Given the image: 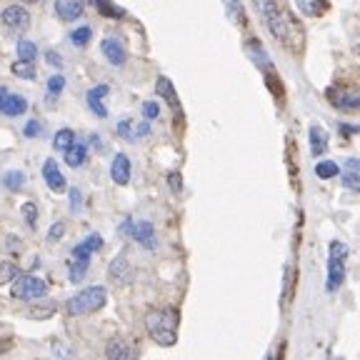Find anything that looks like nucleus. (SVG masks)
<instances>
[{
    "label": "nucleus",
    "instance_id": "f257e3e1",
    "mask_svg": "<svg viewBox=\"0 0 360 360\" xmlns=\"http://www.w3.org/2000/svg\"><path fill=\"white\" fill-rule=\"evenodd\" d=\"M253 3H255V11L265 20V28L270 30V35L278 43H283L292 53L303 51L305 33L300 28V22L295 20V15L288 11L285 0H253Z\"/></svg>",
    "mask_w": 360,
    "mask_h": 360
},
{
    "label": "nucleus",
    "instance_id": "f03ea898",
    "mask_svg": "<svg viewBox=\"0 0 360 360\" xmlns=\"http://www.w3.org/2000/svg\"><path fill=\"white\" fill-rule=\"evenodd\" d=\"M180 315L175 308H160L148 313L146 326L148 333L153 335V340L160 345H175V330H178Z\"/></svg>",
    "mask_w": 360,
    "mask_h": 360
},
{
    "label": "nucleus",
    "instance_id": "7ed1b4c3",
    "mask_svg": "<svg viewBox=\"0 0 360 360\" xmlns=\"http://www.w3.org/2000/svg\"><path fill=\"white\" fill-rule=\"evenodd\" d=\"M108 300V292L105 288L101 285H90V288H83L80 292H75L73 298L65 303V310L68 315H73V318H80V315H90L101 310Z\"/></svg>",
    "mask_w": 360,
    "mask_h": 360
},
{
    "label": "nucleus",
    "instance_id": "20e7f679",
    "mask_svg": "<svg viewBox=\"0 0 360 360\" xmlns=\"http://www.w3.org/2000/svg\"><path fill=\"white\" fill-rule=\"evenodd\" d=\"M48 295V283L35 276H20L13 283V298L18 300H43Z\"/></svg>",
    "mask_w": 360,
    "mask_h": 360
},
{
    "label": "nucleus",
    "instance_id": "39448f33",
    "mask_svg": "<svg viewBox=\"0 0 360 360\" xmlns=\"http://www.w3.org/2000/svg\"><path fill=\"white\" fill-rule=\"evenodd\" d=\"M0 20L6 22L11 30H25L30 25V13L25 11V8H20V6H11V8H6V11H3Z\"/></svg>",
    "mask_w": 360,
    "mask_h": 360
},
{
    "label": "nucleus",
    "instance_id": "423d86ee",
    "mask_svg": "<svg viewBox=\"0 0 360 360\" xmlns=\"http://www.w3.org/2000/svg\"><path fill=\"white\" fill-rule=\"evenodd\" d=\"M43 178L45 183H48V188H51L53 193H63L68 188L65 183V175L60 173V168H58V163L53 160V158H48L43 165Z\"/></svg>",
    "mask_w": 360,
    "mask_h": 360
},
{
    "label": "nucleus",
    "instance_id": "0eeeda50",
    "mask_svg": "<svg viewBox=\"0 0 360 360\" xmlns=\"http://www.w3.org/2000/svg\"><path fill=\"white\" fill-rule=\"evenodd\" d=\"M85 0H56V13L63 22H73L83 15Z\"/></svg>",
    "mask_w": 360,
    "mask_h": 360
},
{
    "label": "nucleus",
    "instance_id": "6e6552de",
    "mask_svg": "<svg viewBox=\"0 0 360 360\" xmlns=\"http://www.w3.org/2000/svg\"><path fill=\"white\" fill-rule=\"evenodd\" d=\"M101 51H103V56L108 58V63L110 65H115V68H120V65H125V48H123V43H120L118 38H105L101 43Z\"/></svg>",
    "mask_w": 360,
    "mask_h": 360
},
{
    "label": "nucleus",
    "instance_id": "1a4fd4ad",
    "mask_svg": "<svg viewBox=\"0 0 360 360\" xmlns=\"http://www.w3.org/2000/svg\"><path fill=\"white\" fill-rule=\"evenodd\" d=\"M108 360H138V350L133 348L130 343L120 340V338H112L105 348Z\"/></svg>",
    "mask_w": 360,
    "mask_h": 360
},
{
    "label": "nucleus",
    "instance_id": "9d476101",
    "mask_svg": "<svg viewBox=\"0 0 360 360\" xmlns=\"http://www.w3.org/2000/svg\"><path fill=\"white\" fill-rule=\"evenodd\" d=\"M103 248V238L101 236H88L80 245L73 248V258L70 260H78V263H90V255L96 253V250H101Z\"/></svg>",
    "mask_w": 360,
    "mask_h": 360
},
{
    "label": "nucleus",
    "instance_id": "9b49d317",
    "mask_svg": "<svg viewBox=\"0 0 360 360\" xmlns=\"http://www.w3.org/2000/svg\"><path fill=\"white\" fill-rule=\"evenodd\" d=\"M110 178L112 183H118V186H128V180H130V160L128 155H115L112 158V165H110Z\"/></svg>",
    "mask_w": 360,
    "mask_h": 360
},
{
    "label": "nucleus",
    "instance_id": "f8f14e48",
    "mask_svg": "<svg viewBox=\"0 0 360 360\" xmlns=\"http://www.w3.org/2000/svg\"><path fill=\"white\" fill-rule=\"evenodd\" d=\"M130 236L141 243V245L155 248V228H153V223H148V220L133 223V228H130Z\"/></svg>",
    "mask_w": 360,
    "mask_h": 360
},
{
    "label": "nucleus",
    "instance_id": "ddd939ff",
    "mask_svg": "<svg viewBox=\"0 0 360 360\" xmlns=\"http://www.w3.org/2000/svg\"><path fill=\"white\" fill-rule=\"evenodd\" d=\"M328 96H330L333 105L340 108V110H355V108L360 105V96L358 93H353V90H340V93L328 90Z\"/></svg>",
    "mask_w": 360,
    "mask_h": 360
},
{
    "label": "nucleus",
    "instance_id": "4468645a",
    "mask_svg": "<svg viewBox=\"0 0 360 360\" xmlns=\"http://www.w3.org/2000/svg\"><path fill=\"white\" fill-rule=\"evenodd\" d=\"M345 281V258H333L328 260V290H335L340 283Z\"/></svg>",
    "mask_w": 360,
    "mask_h": 360
},
{
    "label": "nucleus",
    "instance_id": "2eb2a0df",
    "mask_svg": "<svg viewBox=\"0 0 360 360\" xmlns=\"http://www.w3.org/2000/svg\"><path fill=\"white\" fill-rule=\"evenodd\" d=\"M358 168H360L358 158H348V160H345V170L340 173V180H343V186L348 188V191H358V188H360Z\"/></svg>",
    "mask_w": 360,
    "mask_h": 360
},
{
    "label": "nucleus",
    "instance_id": "dca6fc26",
    "mask_svg": "<svg viewBox=\"0 0 360 360\" xmlns=\"http://www.w3.org/2000/svg\"><path fill=\"white\" fill-rule=\"evenodd\" d=\"M310 153L315 158H321L328 153V130L321 128V125H313L310 128Z\"/></svg>",
    "mask_w": 360,
    "mask_h": 360
},
{
    "label": "nucleus",
    "instance_id": "f3484780",
    "mask_svg": "<svg viewBox=\"0 0 360 360\" xmlns=\"http://www.w3.org/2000/svg\"><path fill=\"white\" fill-rule=\"evenodd\" d=\"M245 53H248V56H250V58H253V63H255V65H258V68H263V70H268V73H270V70H273V65H270L268 53L263 51V45H260L258 40H253V38L245 40Z\"/></svg>",
    "mask_w": 360,
    "mask_h": 360
},
{
    "label": "nucleus",
    "instance_id": "a211bd4d",
    "mask_svg": "<svg viewBox=\"0 0 360 360\" xmlns=\"http://www.w3.org/2000/svg\"><path fill=\"white\" fill-rule=\"evenodd\" d=\"M25 110H28V101L22 96H15V93H11V96L6 98V103H3V108H0V112L8 115V118H18V115H22Z\"/></svg>",
    "mask_w": 360,
    "mask_h": 360
},
{
    "label": "nucleus",
    "instance_id": "6ab92c4d",
    "mask_svg": "<svg viewBox=\"0 0 360 360\" xmlns=\"http://www.w3.org/2000/svg\"><path fill=\"white\" fill-rule=\"evenodd\" d=\"M155 90H158V96L163 98L165 103H168L173 110H178L180 108V103H178V93H175V88H173V83H170L165 75H160L158 78V83H155Z\"/></svg>",
    "mask_w": 360,
    "mask_h": 360
},
{
    "label": "nucleus",
    "instance_id": "aec40b11",
    "mask_svg": "<svg viewBox=\"0 0 360 360\" xmlns=\"http://www.w3.org/2000/svg\"><path fill=\"white\" fill-rule=\"evenodd\" d=\"M85 160H88V146L75 141L73 146L65 150V163L70 165V168H80Z\"/></svg>",
    "mask_w": 360,
    "mask_h": 360
},
{
    "label": "nucleus",
    "instance_id": "412c9836",
    "mask_svg": "<svg viewBox=\"0 0 360 360\" xmlns=\"http://www.w3.org/2000/svg\"><path fill=\"white\" fill-rule=\"evenodd\" d=\"M328 6H330L328 0H298L300 13H303V15H308V18H321V15H326Z\"/></svg>",
    "mask_w": 360,
    "mask_h": 360
},
{
    "label": "nucleus",
    "instance_id": "4be33fe9",
    "mask_svg": "<svg viewBox=\"0 0 360 360\" xmlns=\"http://www.w3.org/2000/svg\"><path fill=\"white\" fill-rule=\"evenodd\" d=\"M130 265H128V258L125 255H118V258H112V263H110V268H108V276L112 278V281H128L130 278Z\"/></svg>",
    "mask_w": 360,
    "mask_h": 360
},
{
    "label": "nucleus",
    "instance_id": "5701e85b",
    "mask_svg": "<svg viewBox=\"0 0 360 360\" xmlns=\"http://www.w3.org/2000/svg\"><path fill=\"white\" fill-rule=\"evenodd\" d=\"M73 143H75V133L70 128L58 130L56 138H53V148H56V150H63V153H65L68 148L73 146Z\"/></svg>",
    "mask_w": 360,
    "mask_h": 360
},
{
    "label": "nucleus",
    "instance_id": "b1692460",
    "mask_svg": "<svg viewBox=\"0 0 360 360\" xmlns=\"http://www.w3.org/2000/svg\"><path fill=\"white\" fill-rule=\"evenodd\" d=\"M25 173L22 170H8L6 175H3V186L8 188V191H20L22 186H25Z\"/></svg>",
    "mask_w": 360,
    "mask_h": 360
},
{
    "label": "nucleus",
    "instance_id": "393cba45",
    "mask_svg": "<svg viewBox=\"0 0 360 360\" xmlns=\"http://www.w3.org/2000/svg\"><path fill=\"white\" fill-rule=\"evenodd\" d=\"M18 58H20V63H33L38 58V48H35L33 40H20L18 43Z\"/></svg>",
    "mask_w": 360,
    "mask_h": 360
},
{
    "label": "nucleus",
    "instance_id": "a878e982",
    "mask_svg": "<svg viewBox=\"0 0 360 360\" xmlns=\"http://www.w3.org/2000/svg\"><path fill=\"white\" fill-rule=\"evenodd\" d=\"M315 175L323 180H330V178H335V175H340V168H338V163H333V160H321V163L315 165Z\"/></svg>",
    "mask_w": 360,
    "mask_h": 360
},
{
    "label": "nucleus",
    "instance_id": "bb28decb",
    "mask_svg": "<svg viewBox=\"0 0 360 360\" xmlns=\"http://www.w3.org/2000/svg\"><path fill=\"white\" fill-rule=\"evenodd\" d=\"M90 38H93V30H90L88 25H80V28H75L73 33H70V43H73L75 48H85V45L90 43Z\"/></svg>",
    "mask_w": 360,
    "mask_h": 360
},
{
    "label": "nucleus",
    "instance_id": "cd10ccee",
    "mask_svg": "<svg viewBox=\"0 0 360 360\" xmlns=\"http://www.w3.org/2000/svg\"><path fill=\"white\" fill-rule=\"evenodd\" d=\"M18 276H20L18 265L8 263V260H3V263H0V285H6V283H13Z\"/></svg>",
    "mask_w": 360,
    "mask_h": 360
},
{
    "label": "nucleus",
    "instance_id": "c85d7f7f",
    "mask_svg": "<svg viewBox=\"0 0 360 360\" xmlns=\"http://www.w3.org/2000/svg\"><path fill=\"white\" fill-rule=\"evenodd\" d=\"M63 88H65V78L63 75H51V80H48V101H56L63 93Z\"/></svg>",
    "mask_w": 360,
    "mask_h": 360
},
{
    "label": "nucleus",
    "instance_id": "c756f323",
    "mask_svg": "<svg viewBox=\"0 0 360 360\" xmlns=\"http://www.w3.org/2000/svg\"><path fill=\"white\" fill-rule=\"evenodd\" d=\"M13 75H18V78H25V80H33L35 78V68L33 63H13Z\"/></svg>",
    "mask_w": 360,
    "mask_h": 360
},
{
    "label": "nucleus",
    "instance_id": "7c9ffc66",
    "mask_svg": "<svg viewBox=\"0 0 360 360\" xmlns=\"http://www.w3.org/2000/svg\"><path fill=\"white\" fill-rule=\"evenodd\" d=\"M292 281H295V270H292V265H288L285 268V288H283V305H290V298H292Z\"/></svg>",
    "mask_w": 360,
    "mask_h": 360
},
{
    "label": "nucleus",
    "instance_id": "2f4dec72",
    "mask_svg": "<svg viewBox=\"0 0 360 360\" xmlns=\"http://www.w3.org/2000/svg\"><path fill=\"white\" fill-rule=\"evenodd\" d=\"M96 3V8L103 13V15H110V18H123V11L120 8H115L110 3V0H93Z\"/></svg>",
    "mask_w": 360,
    "mask_h": 360
},
{
    "label": "nucleus",
    "instance_id": "473e14b6",
    "mask_svg": "<svg viewBox=\"0 0 360 360\" xmlns=\"http://www.w3.org/2000/svg\"><path fill=\"white\" fill-rule=\"evenodd\" d=\"M20 213L25 215V223L30 225V228H35V220H38V208H35V202H25L20 208Z\"/></svg>",
    "mask_w": 360,
    "mask_h": 360
},
{
    "label": "nucleus",
    "instance_id": "72a5a7b5",
    "mask_svg": "<svg viewBox=\"0 0 360 360\" xmlns=\"http://www.w3.org/2000/svg\"><path fill=\"white\" fill-rule=\"evenodd\" d=\"M85 270H88V263H78V260H70V281L78 283L80 278H85Z\"/></svg>",
    "mask_w": 360,
    "mask_h": 360
},
{
    "label": "nucleus",
    "instance_id": "f704fd0d",
    "mask_svg": "<svg viewBox=\"0 0 360 360\" xmlns=\"http://www.w3.org/2000/svg\"><path fill=\"white\" fill-rule=\"evenodd\" d=\"M28 313H30V318H51V315L56 313V305L53 303L40 305V308H30Z\"/></svg>",
    "mask_w": 360,
    "mask_h": 360
},
{
    "label": "nucleus",
    "instance_id": "c9c22d12",
    "mask_svg": "<svg viewBox=\"0 0 360 360\" xmlns=\"http://www.w3.org/2000/svg\"><path fill=\"white\" fill-rule=\"evenodd\" d=\"M68 195H70V210H73V213H78V210L83 208V193H80L78 188H70V191H68Z\"/></svg>",
    "mask_w": 360,
    "mask_h": 360
},
{
    "label": "nucleus",
    "instance_id": "e433bc0d",
    "mask_svg": "<svg viewBox=\"0 0 360 360\" xmlns=\"http://www.w3.org/2000/svg\"><path fill=\"white\" fill-rule=\"evenodd\" d=\"M143 115H146V120H155L158 115H160V105L153 103V101L143 103Z\"/></svg>",
    "mask_w": 360,
    "mask_h": 360
},
{
    "label": "nucleus",
    "instance_id": "4c0bfd02",
    "mask_svg": "<svg viewBox=\"0 0 360 360\" xmlns=\"http://www.w3.org/2000/svg\"><path fill=\"white\" fill-rule=\"evenodd\" d=\"M25 138H38L40 133H43V125H40V120H28V125H25Z\"/></svg>",
    "mask_w": 360,
    "mask_h": 360
},
{
    "label": "nucleus",
    "instance_id": "58836bf2",
    "mask_svg": "<svg viewBox=\"0 0 360 360\" xmlns=\"http://www.w3.org/2000/svg\"><path fill=\"white\" fill-rule=\"evenodd\" d=\"M108 85H96V88L88 90V101H103V98L108 96Z\"/></svg>",
    "mask_w": 360,
    "mask_h": 360
},
{
    "label": "nucleus",
    "instance_id": "ea45409f",
    "mask_svg": "<svg viewBox=\"0 0 360 360\" xmlns=\"http://www.w3.org/2000/svg\"><path fill=\"white\" fill-rule=\"evenodd\" d=\"M225 6H228V11H231L233 18H238V20H240V25L245 22V15H243V8L238 6V0H225Z\"/></svg>",
    "mask_w": 360,
    "mask_h": 360
},
{
    "label": "nucleus",
    "instance_id": "a19ab883",
    "mask_svg": "<svg viewBox=\"0 0 360 360\" xmlns=\"http://www.w3.org/2000/svg\"><path fill=\"white\" fill-rule=\"evenodd\" d=\"M63 233H65V225H63V223H53L51 231H48V240L56 243L58 238H63Z\"/></svg>",
    "mask_w": 360,
    "mask_h": 360
},
{
    "label": "nucleus",
    "instance_id": "79ce46f5",
    "mask_svg": "<svg viewBox=\"0 0 360 360\" xmlns=\"http://www.w3.org/2000/svg\"><path fill=\"white\" fill-rule=\"evenodd\" d=\"M133 123H130V120H120L118 123V135H123L125 141H133Z\"/></svg>",
    "mask_w": 360,
    "mask_h": 360
},
{
    "label": "nucleus",
    "instance_id": "37998d69",
    "mask_svg": "<svg viewBox=\"0 0 360 360\" xmlns=\"http://www.w3.org/2000/svg\"><path fill=\"white\" fill-rule=\"evenodd\" d=\"M88 105H90V110L96 112L98 118H105L108 115V108L103 105V101H88Z\"/></svg>",
    "mask_w": 360,
    "mask_h": 360
},
{
    "label": "nucleus",
    "instance_id": "c03bdc74",
    "mask_svg": "<svg viewBox=\"0 0 360 360\" xmlns=\"http://www.w3.org/2000/svg\"><path fill=\"white\" fill-rule=\"evenodd\" d=\"M45 60H48V65H53V68H63V56H60V53H56V51L45 53Z\"/></svg>",
    "mask_w": 360,
    "mask_h": 360
},
{
    "label": "nucleus",
    "instance_id": "a18cd8bd",
    "mask_svg": "<svg viewBox=\"0 0 360 360\" xmlns=\"http://www.w3.org/2000/svg\"><path fill=\"white\" fill-rule=\"evenodd\" d=\"M138 135H141V138H146V135H150V125H148V120H143V123L135 125L133 141H135V138H138Z\"/></svg>",
    "mask_w": 360,
    "mask_h": 360
},
{
    "label": "nucleus",
    "instance_id": "49530a36",
    "mask_svg": "<svg viewBox=\"0 0 360 360\" xmlns=\"http://www.w3.org/2000/svg\"><path fill=\"white\" fill-rule=\"evenodd\" d=\"M170 191H173V193H180V191H183V180H180V175L178 173H170Z\"/></svg>",
    "mask_w": 360,
    "mask_h": 360
},
{
    "label": "nucleus",
    "instance_id": "de8ad7c7",
    "mask_svg": "<svg viewBox=\"0 0 360 360\" xmlns=\"http://www.w3.org/2000/svg\"><path fill=\"white\" fill-rule=\"evenodd\" d=\"M8 96H11V90H8L6 85H0V108H3V103H6Z\"/></svg>",
    "mask_w": 360,
    "mask_h": 360
},
{
    "label": "nucleus",
    "instance_id": "09e8293b",
    "mask_svg": "<svg viewBox=\"0 0 360 360\" xmlns=\"http://www.w3.org/2000/svg\"><path fill=\"white\" fill-rule=\"evenodd\" d=\"M340 130H343L345 135H353V133H358V128H355V125H340Z\"/></svg>",
    "mask_w": 360,
    "mask_h": 360
},
{
    "label": "nucleus",
    "instance_id": "8fccbe9b",
    "mask_svg": "<svg viewBox=\"0 0 360 360\" xmlns=\"http://www.w3.org/2000/svg\"><path fill=\"white\" fill-rule=\"evenodd\" d=\"M11 348V340H6V343H0V353H3V350H8Z\"/></svg>",
    "mask_w": 360,
    "mask_h": 360
},
{
    "label": "nucleus",
    "instance_id": "3c124183",
    "mask_svg": "<svg viewBox=\"0 0 360 360\" xmlns=\"http://www.w3.org/2000/svg\"><path fill=\"white\" fill-rule=\"evenodd\" d=\"M22 3H38V0H22Z\"/></svg>",
    "mask_w": 360,
    "mask_h": 360
}]
</instances>
